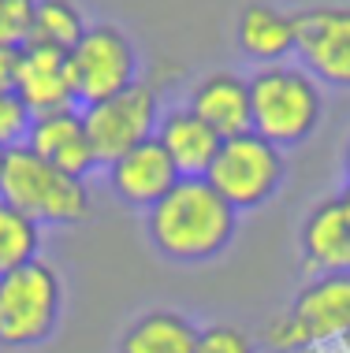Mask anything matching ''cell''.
Masks as SVG:
<instances>
[{
    "label": "cell",
    "mask_w": 350,
    "mask_h": 353,
    "mask_svg": "<svg viewBox=\"0 0 350 353\" xmlns=\"http://www.w3.org/2000/svg\"><path fill=\"white\" fill-rule=\"evenodd\" d=\"M142 219L153 253L179 268L220 261L239 234V212L209 186V179H179Z\"/></svg>",
    "instance_id": "1"
},
{
    "label": "cell",
    "mask_w": 350,
    "mask_h": 353,
    "mask_svg": "<svg viewBox=\"0 0 350 353\" xmlns=\"http://www.w3.org/2000/svg\"><path fill=\"white\" fill-rule=\"evenodd\" d=\"M324 85L298 60L253 68L250 74V130L276 149H298L324 123Z\"/></svg>",
    "instance_id": "2"
},
{
    "label": "cell",
    "mask_w": 350,
    "mask_h": 353,
    "mask_svg": "<svg viewBox=\"0 0 350 353\" xmlns=\"http://www.w3.org/2000/svg\"><path fill=\"white\" fill-rule=\"evenodd\" d=\"M0 197L34 219L41 231H71L93 219V194L86 179H75L30 149H12L0 171Z\"/></svg>",
    "instance_id": "3"
},
{
    "label": "cell",
    "mask_w": 350,
    "mask_h": 353,
    "mask_svg": "<svg viewBox=\"0 0 350 353\" xmlns=\"http://www.w3.org/2000/svg\"><path fill=\"white\" fill-rule=\"evenodd\" d=\"M350 335V272L309 275L295 301L276 312L261 331L272 353L336 350Z\"/></svg>",
    "instance_id": "4"
},
{
    "label": "cell",
    "mask_w": 350,
    "mask_h": 353,
    "mask_svg": "<svg viewBox=\"0 0 350 353\" xmlns=\"http://www.w3.org/2000/svg\"><path fill=\"white\" fill-rule=\"evenodd\" d=\"M68 286L52 261L37 256L0 279V350H41L64 323Z\"/></svg>",
    "instance_id": "5"
},
{
    "label": "cell",
    "mask_w": 350,
    "mask_h": 353,
    "mask_svg": "<svg viewBox=\"0 0 350 353\" xmlns=\"http://www.w3.org/2000/svg\"><path fill=\"white\" fill-rule=\"evenodd\" d=\"M68 74H71L75 104L90 108V104H101L123 90H130L142 79V56L119 23L101 19V23L86 26L79 45L68 52Z\"/></svg>",
    "instance_id": "6"
},
{
    "label": "cell",
    "mask_w": 350,
    "mask_h": 353,
    "mask_svg": "<svg viewBox=\"0 0 350 353\" xmlns=\"http://www.w3.org/2000/svg\"><path fill=\"white\" fill-rule=\"evenodd\" d=\"M205 179L239 216L257 212L280 194L283 179H287V157L272 141L246 130V134L224 138Z\"/></svg>",
    "instance_id": "7"
},
{
    "label": "cell",
    "mask_w": 350,
    "mask_h": 353,
    "mask_svg": "<svg viewBox=\"0 0 350 353\" xmlns=\"http://www.w3.org/2000/svg\"><path fill=\"white\" fill-rule=\"evenodd\" d=\"M160 116H164L160 90H157V82H149V79H138L130 90L82 108L86 138L93 145V157H97L101 171H105L112 160H119L123 152H130V149H138L142 141L157 138Z\"/></svg>",
    "instance_id": "8"
},
{
    "label": "cell",
    "mask_w": 350,
    "mask_h": 353,
    "mask_svg": "<svg viewBox=\"0 0 350 353\" xmlns=\"http://www.w3.org/2000/svg\"><path fill=\"white\" fill-rule=\"evenodd\" d=\"M298 15L302 30L295 60L320 85L350 90V4H324Z\"/></svg>",
    "instance_id": "9"
},
{
    "label": "cell",
    "mask_w": 350,
    "mask_h": 353,
    "mask_svg": "<svg viewBox=\"0 0 350 353\" xmlns=\"http://www.w3.org/2000/svg\"><path fill=\"white\" fill-rule=\"evenodd\" d=\"M105 183L112 190V197L123 208H135L146 216L157 201H164L168 190L179 183V171L168 160V152L160 149L157 138L142 141L138 149L123 152L119 160H112L105 168Z\"/></svg>",
    "instance_id": "10"
},
{
    "label": "cell",
    "mask_w": 350,
    "mask_h": 353,
    "mask_svg": "<svg viewBox=\"0 0 350 353\" xmlns=\"http://www.w3.org/2000/svg\"><path fill=\"white\" fill-rule=\"evenodd\" d=\"M298 253L309 275L350 272V190L317 201L298 227Z\"/></svg>",
    "instance_id": "11"
},
{
    "label": "cell",
    "mask_w": 350,
    "mask_h": 353,
    "mask_svg": "<svg viewBox=\"0 0 350 353\" xmlns=\"http://www.w3.org/2000/svg\"><path fill=\"white\" fill-rule=\"evenodd\" d=\"M298 30L302 15L283 12L276 4H246L235 19V45L253 68L269 63H287L298 56Z\"/></svg>",
    "instance_id": "12"
},
{
    "label": "cell",
    "mask_w": 350,
    "mask_h": 353,
    "mask_svg": "<svg viewBox=\"0 0 350 353\" xmlns=\"http://www.w3.org/2000/svg\"><path fill=\"white\" fill-rule=\"evenodd\" d=\"M34 157L49 160L60 171H68L75 179L97 175L101 164L93 157V145L86 138V123H82V108H64V112H49V116H34V127L26 134V145Z\"/></svg>",
    "instance_id": "13"
},
{
    "label": "cell",
    "mask_w": 350,
    "mask_h": 353,
    "mask_svg": "<svg viewBox=\"0 0 350 353\" xmlns=\"http://www.w3.org/2000/svg\"><path fill=\"white\" fill-rule=\"evenodd\" d=\"M15 93L34 116H49V112L79 108L68 74V52L49 49V45H26L23 63H19V82Z\"/></svg>",
    "instance_id": "14"
},
{
    "label": "cell",
    "mask_w": 350,
    "mask_h": 353,
    "mask_svg": "<svg viewBox=\"0 0 350 353\" xmlns=\"http://www.w3.org/2000/svg\"><path fill=\"white\" fill-rule=\"evenodd\" d=\"M157 141L168 152V160L175 164L179 179H205L213 160H216V152L224 145V138L202 116H194L186 104L164 108L160 127H157Z\"/></svg>",
    "instance_id": "15"
},
{
    "label": "cell",
    "mask_w": 350,
    "mask_h": 353,
    "mask_svg": "<svg viewBox=\"0 0 350 353\" xmlns=\"http://www.w3.org/2000/svg\"><path fill=\"white\" fill-rule=\"evenodd\" d=\"M186 108L202 116L220 138L250 130V79L239 71H213L191 85Z\"/></svg>",
    "instance_id": "16"
},
{
    "label": "cell",
    "mask_w": 350,
    "mask_h": 353,
    "mask_svg": "<svg viewBox=\"0 0 350 353\" xmlns=\"http://www.w3.org/2000/svg\"><path fill=\"white\" fill-rule=\"evenodd\" d=\"M202 327L179 309H149L116 339V353H197Z\"/></svg>",
    "instance_id": "17"
},
{
    "label": "cell",
    "mask_w": 350,
    "mask_h": 353,
    "mask_svg": "<svg viewBox=\"0 0 350 353\" xmlns=\"http://www.w3.org/2000/svg\"><path fill=\"white\" fill-rule=\"evenodd\" d=\"M90 19L79 8V0H37L34 4V45H49V49L71 52L79 37L86 34Z\"/></svg>",
    "instance_id": "18"
},
{
    "label": "cell",
    "mask_w": 350,
    "mask_h": 353,
    "mask_svg": "<svg viewBox=\"0 0 350 353\" xmlns=\"http://www.w3.org/2000/svg\"><path fill=\"white\" fill-rule=\"evenodd\" d=\"M41 256V227L0 197V279Z\"/></svg>",
    "instance_id": "19"
},
{
    "label": "cell",
    "mask_w": 350,
    "mask_h": 353,
    "mask_svg": "<svg viewBox=\"0 0 350 353\" xmlns=\"http://www.w3.org/2000/svg\"><path fill=\"white\" fill-rule=\"evenodd\" d=\"M30 127H34V112L19 101L15 90H0V149L4 152L23 149Z\"/></svg>",
    "instance_id": "20"
},
{
    "label": "cell",
    "mask_w": 350,
    "mask_h": 353,
    "mask_svg": "<svg viewBox=\"0 0 350 353\" xmlns=\"http://www.w3.org/2000/svg\"><path fill=\"white\" fill-rule=\"evenodd\" d=\"M34 4L37 0H0V45L26 49L34 37Z\"/></svg>",
    "instance_id": "21"
},
{
    "label": "cell",
    "mask_w": 350,
    "mask_h": 353,
    "mask_svg": "<svg viewBox=\"0 0 350 353\" xmlns=\"http://www.w3.org/2000/svg\"><path fill=\"white\" fill-rule=\"evenodd\" d=\"M197 353H257V346L235 323H209L197 335Z\"/></svg>",
    "instance_id": "22"
},
{
    "label": "cell",
    "mask_w": 350,
    "mask_h": 353,
    "mask_svg": "<svg viewBox=\"0 0 350 353\" xmlns=\"http://www.w3.org/2000/svg\"><path fill=\"white\" fill-rule=\"evenodd\" d=\"M19 63H23V49H8V45H0V90H15Z\"/></svg>",
    "instance_id": "23"
},
{
    "label": "cell",
    "mask_w": 350,
    "mask_h": 353,
    "mask_svg": "<svg viewBox=\"0 0 350 353\" xmlns=\"http://www.w3.org/2000/svg\"><path fill=\"white\" fill-rule=\"evenodd\" d=\"M343 175H347V190H350V141H347V149H343Z\"/></svg>",
    "instance_id": "24"
},
{
    "label": "cell",
    "mask_w": 350,
    "mask_h": 353,
    "mask_svg": "<svg viewBox=\"0 0 350 353\" xmlns=\"http://www.w3.org/2000/svg\"><path fill=\"white\" fill-rule=\"evenodd\" d=\"M336 353H350V335L343 339V342H339V346H336Z\"/></svg>",
    "instance_id": "25"
},
{
    "label": "cell",
    "mask_w": 350,
    "mask_h": 353,
    "mask_svg": "<svg viewBox=\"0 0 350 353\" xmlns=\"http://www.w3.org/2000/svg\"><path fill=\"white\" fill-rule=\"evenodd\" d=\"M4 157H8V152H4V149H0V171H4Z\"/></svg>",
    "instance_id": "26"
},
{
    "label": "cell",
    "mask_w": 350,
    "mask_h": 353,
    "mask_svg": "<svg viewBox=\"0 0 350 353\" xmlns=\"http://www.w3.org/2000/svg\"><path fill=\"white\" fill-rule=\"evenodd\" d=\"M313 353H336V350H313Z\"/></svg>",
    "instance_id": "27"
}]
</instances>
